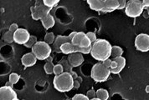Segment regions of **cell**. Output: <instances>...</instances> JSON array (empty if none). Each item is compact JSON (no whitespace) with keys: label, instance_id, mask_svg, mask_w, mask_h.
Returning <instances> with one entry per match:
<instances>
[{"label":"cell","instance_id":"obj_40","mask_svg":"<svg viewBox=\"0 0 149 100\" xmlns=\"http://www.w3.org/2000/svg\"><path fill=\"white\" fill-rule=\"evenodd\" d=\"M6 85H7V86L12 87V88H13V86H14V83H11V82H10L9 80H8L7 83H6Z\"/></svg>","mask_w":149,"mask_h":100},{"label":"cell","instance_id":"obj_22","mask_svg":"<svg viewBox=\"0 0 149 100\" xmlns=\"http://www.w3.org/2000/svg\"><path fill=\"white\" fill-rule=\"evenodd\" d=\"M54 65L52 62H46V63L44 66V69L47 74H52L54 73Z\"/></svg>","mask_w":149,"mask_h":100},{"label":"cell","instance_id":"obj_5","mask_svg":"<svg viewBox=\"0 0 149 100\" xmlns=\"http://www.w3.org/2000/svg\"><path fill=\"white\" fill-rule=\"evenodd\" d=\"M142 0H128L125 7V13L130 18H137L144 11Z\"/></svg>","mask_w":149,"mask_h":100},{"label":"cell","instance_id":"obj_21","mask_svg":"<svg viewBox=\"0 0 149 100\" xmlns=\"http://www.w3.org/2000/svg\"><path fill=\"white\" fill-rule=\"evenodd\" d=\"M3 40H4L6 43H11L14 42V33L8 30V32H6V33H4V35H3Z\"/></svg>","mask_w":149,"mask_h":100},{"label":"cell","instance_id":"obj_37","mask_svg":"<svg viewBox=\"0 0 149 100\" xmlns=\"http://www.w3.org/2000/svg\"><path fill=\"white\" fill-rule=\"evenodd\" d=\"M80 85H81V83H80L78 80L74 79V88L78 89V88H80Z\"/></svg>","mask_w":149,"mask_h":100},{"label":"cell","instance_id":"obj_35","mask_svg":"<svg viewBox=\"0 0 149 100\" xmlns=\"http://www.w3.org/2000/svg\"><path fill=\"white\" fill-rule=\"evenodd\" d=\"M103 64L105 65L106 67H107V68H111V63H112V59H107L104 60L103 62Z\"/></svg>","mask_w":149,"mask_h":100},{"label":"cell","instance_id":"obj_43","mask_svg":"<svg viewBox=\"0 0 149 100\" xmlns=\"http://www.w3.org/2000/svg\"><path fill=\"white\" fill-rule=\"evenodd\" d=\"M146 92L148 93H149V85H148V86L146 87Z\"/></svg>","mask_w":149,"mask_h":100},{"label":"cell","instance_id":"obj_24","mask_svg":"<svg viewBox=\"0 0 149 100\" xmlns=\"http://www.w3.org/2000/svg\"><path fill=\"white\" fill-rule=\"evenodd\" d=\"M55 39V36H54V33H47L45 36L44 41L46 42L49 44H53Z\"/></svg>","mask_w":149,"mask_h":100},{"label":"cell","instance_id":"obj_28","mask_svg":"<svg viewBox=\"0 0 149 100\" xmlns=\"http://www.w3.org/2000/svg\"><path fill=\"white\" fill-rule=\"evenodd\" d=\"M64 67L63 65L61 64V63H58V64H56V65H54V75H59V74H61L64 72Z\"/></svg>","mask_w":149,"mask_h":100},{"label":"cell","instance_id":"obj_33","mask_svg":"<svg viewBox=\"0 0 149 100\" xmlns=\"http://www.w3.org/2000/svg\"><path fill=\"white\" fill-rule=\"evenodd\" d=\"M19 25L17 24V23H12L11 25H10V27H9V31H11V32H13V33H14V32H16L18 29H19Z\"/></svg>","mask_w":149,"mask_h":100},{"label":"cell","instance_id":"obj_3","mask_svg":"<svg viewBox=\"0 0 149 100\" xmlns=\"http://www.w3.org/2000/svg\"><path fill=\"white\" fill-rule=\"evenodd\" d=\"M111 73V69L105 66L102 62H99L92 67L91 76L96 83H103L108 79Z\"/></svg>","mask_w":149,"mask_h":100},{"label":"cell","instance_id":"obj_8","mask_svg":"<svg viewBox=\"0 0 149 100\" xmlns=\"http://www.w3.org/2000/svg\"><path fill=\"white\" fill-rule=\"evenodd\" d=\"M0 99L1 100H18V95L12 87L3 86L0 88Z\"/></svg>","mask_w":149,"mask_h":100},{"label":"cell","instance_id":"obj_45","mask_svg":"<svg viewBox=\"0 0 149 100\" xmlns=\"http://www.w3.org/2000/svg\"><path fill=\"white\" fill-rule=\"evenodd\" d=\"M84 1H86V0H84Z\"/></svg>","mask_w":149,"mask_h":100},{"label":"cell","instance_id":"obj_7","mask_svg":"<svg viewBox=\"0 0 149 100\" xmlns=\"http://www.w3.org/2000/svg\"><path fill=\"white\" fill-rule=\"evenodd\" d=\"M71 43L74 46L80 48H87L92 45V43L89 39L87 34L84 32H77L75 33Z\"/></svg>","mask_w":149,"mask_h":100},{"label":"cell","instance_id":"obj_10","mask_svg":"<svg viewBox=\"0 0 149 100\" xmlns=\"http://www.w3.org/2000/svg\"><path fill=\"white\" fill-rule=\"evenodd\" d=\"M68 61L73 68L79 67L80 65H81L84 62L83 54L81 53H79V52H74V53H70L68 56Z\"/></svg>","mask_w":149,"mask_h":100},{"label":"cell","instance_id":"obj_30","mask_svg":"<svg viewBox=\"0 0 149 100\" xmlns=\"http://www.w3.org/2000/svg\"><path fill=\"white\" fill-rule=\"evenodd\" d=\"M73 100H89V98L87 97V95L82 94V93H77L75 94L74 97L72 98Z\"/></svg>","mask_w":149,"mask_h":100},{"label":"cell","instance_id":"obj_44","mask_svg":"<svg viewBox=\"0 0 149 100\" xmlns=\"http://www.w3.org/2000/svg\"><path fill=\"white\" fill-rule=\"evenodd\" d=\"M146 10H147V13H148V16H149V7L146 8Z\"/></svg>","mask_w":149,"mask_h":100},{"label":"cell","instance_id":"obj_2","mask_svg":"<svg viewBox=\"0 0 149 100\" xmlns=\"http://www.w3.org/2000/svg\"><path fill=\"white\" fill-rule=\"evenodd\" d=\"M74 78L69 72H63L59 75H55L53 80L54 88L61 93L70 92L74 88Z\"/></svg>","mask_w":149,"mask_h":100},{"label":"cell","instance_id":"obj_16","mask_svg":"<svg viewBox=\"0 0 149 100\" xmlns=\"http://www.w3.org/2000/svg\"><path fill=\"white\" fill-rule=\"evenodd\" d=\"M42 25L45 29H49L51 28H53L55 24V20L54 18L51 15V14H48L47 16L44 17L43 19H40Z\"/></svg>","mask_w":149,"mask_h":100},{"label":"cell","instance_id":"obj_25","mask_svg":"<svg viewBox=\"0 0 149 100\" xmlns=\"http://www.w3.org/2000/svg\"><path fill=\"white\" fill-rule=\"evenodd\" d=\"M37 42H38V41H37V38H36L35 36H30L29 39V41L24 44V46L26 47V48H32V47L34 46Z\"/></svg>","mask_w":149,"mask_h":100},{"label":"cell","instance_id":"obj_46","mask_svg":"<svg viewBox=\"0 0 149 100\" xmlns=\"http://www.w3.org/2000/svg\"><path fill=\"white\" fill-rule=\"evenodd\" d=\"M35 1H37V0H35Z\"/></svg>","mask_w":149,"mask_h":100},{"label":"cell","instance_id":"obj_41","mask_svg":"<svg viewBox=\"0 0 149 100\" xmlns=\"http://www.w3.org/2000/svg\"><path fill=\"white\" fill-rule=\"evenodd\" d=\"M52 59H52V57H51V56H49L47 59H46V61H47V62H52V61H53Z\"/></svg>","mask_w":149,"mask_h":100},{"label":"cell","instance_id":"obj_27","mask_svg":"<svg viewBox=\"0 0 149 100\" xmlns=\"http://www.w3.org/2000/svg\"><path fill=\"white\" fill-rule=\"evenodd\" d=\"M19 79H20V76H19L18 73H10V75H9V81H10L12 83H14V84H16V83L19 82Z\"/></svg>","mask_w":149,"mask_h":100},{"label":"cell","instance_id":"obj_38","mask_svg":"<svg viewBox=\"0 0 149 100\" xmlns=\"http://www.w3.org/2000/svg\"><path fill=\"white\" fill-rule=\"evenodd\" d=\"M142 4L144 8H147L149 7V0H142Z\"/></svg>","mask_w":149,"mask_h":100},{"label":"cell","instance_id":"obj_4","mask_svg":"<svg viewBox=\"0 0 149 100\" xmlns=\"http://www.w3.org/2000/svg\"><path fill=\"white\" fill-rule=\"evenodd\" d=\"M52 48L50 44L45 41H38L32 47V53L36 56L38 60H46L50 56Z\"/></svg>","mask_w":149,"mask_h":100},{"label":"cell","instance_id":"obj_20","mask_svg":"<svg viewBox=\"0 0 149 100\" xmlns=\"http://www.w3.org/2000/svg\"><path fill=\"white\" fill-rule=\"evenodd\" d=\"M123 54V49L120 46H112L111 48V57L116 58L122 56Z\"/></svg>","mask_w":149,"mask_h":100},{"label":"cell","instance_id":"obj_14","mask_svg":"<svg viewBox=\"0 0 149 100\" xmlns=\"http://www.w3.org/2000/svg\"><path fill=\"white\" fill-rule=\"evenodd\" d=\"M86 3L90 8L94 11L102 12L105 8V0H86Z\"/></svg>","mask_w":149,"mask_h":100},{"label":"cell","instance_id":"obj_31","mask_svg":"<svg viewBox=\"0 0 149 100\" xmlns=\"http://www.w3.org/2000/svg\"><path fill=\"white\" fill-rule=\"evenodd\" d=\"M30 10H31V16H32L33 19L34 20H40V17H39V15H38V13H37V12H36V11H35L34 6L31 7Z\"/></svg>","mask_w":149,"mask_h":100},{"label":"cell","instance_id":"obj_17","mask_svg":"<svg viewBox=\"0 0 149 100\" xmlns=\"http://www.w3.org/2000/svg\"><path fill=\"white\" fill-rule=\"evenodd\" d=\"M34 8H35V11L37 12L40 19H43L44 17L47 16L48 14H49V12L50 10L52 9L51 8L49 7H47L46 5H45L44 3L43 4H40L39 6H34Z\"/></svg>","mask_w":149,"mask_h":100},{"label":"cell","instance_id":"obj_32","mask_svg":"<svg viewBox=\"0 0 149 100\" xmlns=\"http://www.w3.org/2000/svg\"><path fill=\"white\" fill-rule=\"evenodd\" d=\"M86 34H87V36L89 37V39H90V40L91 41V43H92L95 42V40L97 39V38H96V34H95L94 32H88V33H86Z\"/></svg>","mask_w":149,"mask_h":100},{"label":"cell","instance_id":"obj_26","mask_svg":"<svg viewBox=\"0 0 149 100\" xmlns=\"http://www.w3.org/2000/svg\"><path fill=\"white\" fill-rule=\"evenodd\" d=\"M43 1H44V4L45 5L53 8L55 5H57L60 3L61 0H43Z\"/></svg>","mask_w":149,"mask_h":100},{"label":"cell","instance_id":"obj_39","mask_svg":"<svg viewBox=\"0 0 149 100\" xmlns=\"http://www.w3.org/2000/svg\"><path fill=\"white\" fill-rule=\"evenodd\" d=\"M77 33V32H71V33L69 34V39L70 40V42H72V39H73V38H74V36L75 35V33Z\"/></svg>","mask_w":149,"mask_h":100},{"label":"cell","instance_id":"obj_29","mask_svg":"<svg viewBox=\"0 0 149 100\" xmlns=\"http://www.w3.org/2000/svg\"><path fill=\"white\" fill-rule=\"evenodd\" d=\"M86 95H87V97L89 98V99L98 100L97 97H96V92H95V90H93V89H91V90L87 91Z\"/></svg>","mask_w":149,"mask_h":100},{"label":"cell","instance_id":"obj_19","mask_svg":"<svg viewBox=\"0 0 149 100\" xmlns=\"http://www.w3.org/2000/svg\"><path fill=\"white\" fill-rule=\"evenodd\" d=\"M96 97L100 100H107L109 99V93L107 89L99 88L96 91Z\"/></svg>","mask_w":149,"mask_h":100},{"label":"cell","instance_id":"obj_34","mask_svg":"<svg viewBox=\"0 0 149 100\" xmlns=\"http://www.w3.org/2000/svg\"><path fill=\"white\" fill-rule=\"evenodd\" d=\"M119 3H120V6L118 8V10H122L123 8H125L126 4L127 3V0H118Z\"/></svg>","mask_w":149,"mask_h":100},{"label":"cell","instance_id":"obj_23","mask_svg":"<svg viewBox=\"0 0 149 100\" xmlns=\"http://www.w3.org/2000/svg\"><path fill=\"white\" fill-rule=\"evenodd\" d=\"M91 46L87 48H80V47L74 46V52H79L82 54H89L91 53Z\"/></svg>","mask_w":149,"mask_h":100},{"label":"cell","instance_id":"obj_11","mask_svg":"<svg viewBox=\"0 0 149 100\" xmlns=\"http://www.w3.org/2000/svg\"><path fill=\"white\" fill-rule=\"evenodd\" d=\"M37 59H38L36 58V56L31 52V53H25L22 57L21 63H22V64L25 67V68H29V67L34 66V64L36 63V62H37Z\"/></svg>","mask_w":149,"mask_h":100},{"label":"cell","instance_id":"obj_36","mask_svg":"<svg viewBox=\"0 0 149 100\" xmlns=\"http://www.w3.org/2000/svg\"><path fill=\"white\" fill-rule=\"evenodd\" d=\"M116 68H117V62L116 60L112 59V63H111V65L110 69H115Z\"/></svg>","mask_w":149,"mask_h":100},{"label":"cell","instance_id":"obj_42","mask_svg":"<svg viewBox=\"0 0 149 100\" xmlns=\"http://www.w3.org/2000/svg\"><path fill=\"white\" fill-rule=\"evenodd\" d=\"M75 79L78 80V81H79V82H80L81 83H82V79H81V78H80V77H77V78H76Z\"/></svg>","mask_w":149,"mask_h":100},{"label":"cell","instance_id":"obj_6","mask_svg":"<svg viewBox=\"0 0 149 100\" xmlns=\"http://www.w3.org/2000/svg\"><path fill=\"white\" fill-rule=\"evenodd\" d=\"M135 48L136 50L146 53L149 51V35L147 33H140L135 39Z\"/></svg>","mask_w":149,"mask_h":100},{"label":"cell","instance_id":"obj_12","mask_svg":"<svg viewBox=\"0 0 149 100\" xmlns=\"http://www.w3.org/2000/svg\"><path fill=\"white\" fill-rule=\"evenodd\" d=\"M119 6H120V3L118 0H105V8L100 13H111L118 9Z\"/></svg>","mask_w":149,"mask_h":100},{"label":"cell","instance_id":"obj_18","mask_svg":"<svg viewBox=\"0 0 149 100\" xmlns=\"http://www.w3.org/2000/svg\"><path fill=\"white\" fill-rule=\"evenodd\" d=\"M61 52L65 55H70V53H74V46L72 43H65L61 45Z\"/></svg>","mask_w":149,"mask_h":100},{"label":"cell","instance_id":"obj_1","mask_svg":"<svg viewBox=\"0 0 149 100\" xmlns=\"http://www.w3.org/2000/svg\"><path fill=\"white\" fill-rule=\"evenodd\" d=\"M111 48L112 46L107 40L96 39L91 45V54L95 60L103 62L111 56Z\"/></svg>","mask_w":149,"mask_h":100},{"label":"cell","instance_id":"obj_47","mask_svg":"<svg viewBox=\"0 0 149 100\" xmlns=\"http://www.w3.org/2000/svg\"></svg>","mask_w":149,"mask_h":100},{"label":"cell","instance_id":"obj_13","mask_svg":"<svg viewBox=\"0 0 149 100\" xmlns=\"http://www.w3.org/2000/svg\"><path fill=\"white\" fill-rule=\"evenodd\" d=\"M71 43L70 40L69 39V36H64V35H59L55 38L54 43H53V48H54V51L56 53H61V47L63 43Z\"/></svg>","mask_w":149,"mask_h":100},{"label":"cell","instance_id":"obj_9","mask_svg":"<svg viewBox=\"0 0 149 100\" xmlns=\"http://www.w3.org/2000/svg\"><path fill=\"white\" fill-rule=\"evenodd\" d=\"M29 32L25 28H19L16 32L14 33V42L18 44H25L30 38Z\"/></svg>","mask_w":149,"mask_h":100},{"label":"cell","instance_id":"obj_15","mask_svg":"<svg viewBox=\"0 0 149 100\" xmlns=\"http://www.w3.org/2000/svg\"><path fill=\"white\" fill-rule=\"evenodd\" d=\"M113 59L117 62V68L115 69H111V72L113 74H119L126 66V59L122 56H120V57L113 58Z\"/></svg>","mask_w":149,"mask_h":100}]
</instances>
